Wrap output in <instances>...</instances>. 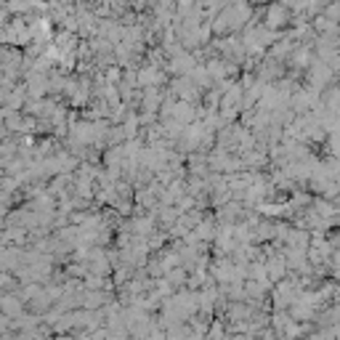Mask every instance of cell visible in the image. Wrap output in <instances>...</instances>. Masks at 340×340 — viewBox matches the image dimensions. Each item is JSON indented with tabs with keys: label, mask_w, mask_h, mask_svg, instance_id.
I'll use <instances>...</instances> for the list:
<instances>
[{
	"label": "cell",
	"mask_w": 340,
	"mask_h": 340,
	"mask_svg": "<svg viewBox=\"0 0 340 340\" xmlns=\"http://www.w3.org/2000/svg\"><path fill=\"white\" fill-rule=\"evenodd\" d=\"M287 21H290V11L285 6H268V11H266V29L268 32L285 27Z\"/></svg>",
	"instance_id": "obj_1"
},
{
	"label": "cell",
	"mask_w": 340,
	"mask_h": 340,
	"mask_svg": "<svg viewBox=\"0 0 340 340\" xmlns=\"http://www.w3.org/2000/svg\"><path fill=\"white\" fill-rule=\"evenodd\" d=\"M285 268H287V263H285V258L282 255H276V258H268L266 261V276H271V279H285Z\"/></svg>",
	"instance_id": "obj_2"
},
{
	"label": "cell",
	"mask_w": 340,
	"mask_h": 340,
	"mask_svg": "<svg viewBox=\"0 0 340 340\" xmlns=\"http://www.w3.org/2000/svg\"><path fill=\"white\" fill-rule=\"evenodd\" d=\"M21 311V300L14 298V295H3L0 298V314L3 316H16Z\"/></svg>",
	"instance_id": "obj_3"
},
{
	"label": "cell",
	"mask_w": 340,
	"mask_h": 340,
	"mask_svg": "<svg viewBox=\"0 0 340 340\" xmlns=\"http://www.w3.org/2000/svg\"><path fill=\"white\" fill-rule=\"evenodd\" d=\"M14 285H16V282H14L8 274H0V287H14Z\"/></svg>",
	"instance_id": "obj_4"
}]
</instances>
